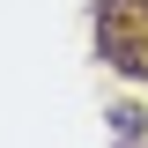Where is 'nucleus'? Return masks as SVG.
<instances>
[{
    "instance_id": "obj_1",
    "label": "nucleus",
    "mask_w": 148,
    "mask_h": 148,
    "mask_svg": "<svg viewBox=\"0 0 148 148\" xmlns=\"http://www.w3.org/2000/svg\"><path fill=\"white\" fill-rule=\"evenodd\" d=\"M96 59L126 82H148V0H96Z\"/></svg>"
}]
</instances>
